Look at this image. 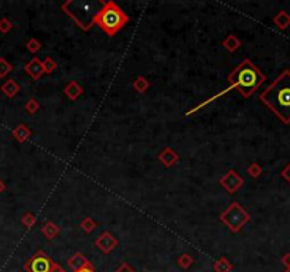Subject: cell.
Returning a JSON list of instances; mask_svg holds the SVG:
<instances>
[{
  "mask_svg": "<svg viewBox=\"0 0 290 272\" xmlns=\"http://www.w3.org/2000/svg\"><path fill=\"white\" fill-rule=\"evenodd\" d=\"M228 82H229V87L221 90L218 94H215L214 96L205 99L204 102H201L198 105H196L193 109L187 111L185 116H190L193 113H196L197 111H199L201 108L210 105L211 102L217 101L219 96L231 92L232 90H238L239 94L244 96V98H251L255 94V91H258V88L262 87V84L266 81V75L262 73L254 63L249 60V58H245L242 60L235 68H232V71L228 74L227 77Z\"/></svg>",
  "mask_w": 290,
  "mask_h": 272,
  "instance_id": "6da1fadb",
  "label": "cell"
},
{
  "mask_svg": "<svg viewBox=\"0 0 290 272\" xmlns=\"http://www.w3.org/2000/svg\"><path fill=\"white\" fill-rule=\"evenodd\" d=\"M259 101L272 111L285 125H290V70L279 74L272 84L260 92Z\"/></svg>",
  "mask_w": 290,
  "mask_h": 272,
  "instance_id": "7a4b0ae2",
  "label": "cell"
},
{
  "mask_svg": "<svg viewBox=\"0 0 290 272\" xmlns=\"http://www.w3.org/2000/svg\"><path fill=\"white\" fill-rule=\"evenodd\" d=\"M126 23H129V16L113 0H101V7L93 17L95 26H98L107 36L113 37L126 26Z\"/></svg>",
  "mask_w": 290,
  "mask_h": 272,
  "instance_id": "3957f363",
  "label": "cell"
},
{
  "mask_svg": "<svg viewBox=\"0 0 290 272\" xmlns=\"http://www.w3.org/2000/svg\"><path fill=\"white\" fill-rule=\"evenodd\" d=\"M219 221L228 227V230L231 233H239L249 221H251V214L238 203L232 201L219 216Z\"/></svg>",
  "mask_w": 290,
  "mask_h": 272,
  "instance_id": "277c9868",
  "label": "cell"
},
{
  "mask_svg": "<svg viewBox=\"0 0 290 272\" xmlns=\"http://www.w3.org/2000/svg\"><path fill=\"white\" fill-rule=\"evenodd\" d=\"M91 4L92 3H85V1H84V3H78V1L71 0V6L75 7V10H73V9L68 6L67 1L62 3L61 9H62V12H64L65 15H68L70 17L73 18L76 26H79L82 30L87 32V30L91 29L92 26H95V24H93V17H95L96 13H85V10L90 9Z\"/></svg>",
  "mask_w": 290,
  "mask_h": 272,
  "instance_id": "5b68a950",
  "label": "cell"
},
{
  "mask_svg": "<svg viewBox=\"0 0 290 272\" xmlns=\"http://www.w3.org/2000/svg\"><path fill=\"white\" fill-rule=\"evenodd\" d=\"M54 261L46 254L44 251H37L26 264V272H51L54 268Z\"/></svg>",
  "mask_w": 290,
  "mask_h": 272,
  "instance_id": "8992f818",
  "label": "cell"
},
{
  "mask_svg": "<svg viewBox=\"0 0 290 272\" xmlns=\"http://www.w3.org/2000/svg\"><path fill=\"white\" fill-rule=\"evenodd\" d=\"M244 179L242 176L234 170V169H229L221 179H219V186L228 193V194H234L236 193L242 186H244Z\"/></svg>",
  "mask_w": 290,
  "mask_h": 272,
  "instance_id": "52a82bcc",
  "label": "cell"
},
{
  "mask_svg": "<svg viewBox=\"0 0 290 272\" xmlns=\"http://www.w3.org/2000/svg\"><path fill=\"white\" fill-rule=\"evenodd\" d=\"M118 245H119L118 238L113 236L110 231H104L101 236L95 240V247L104 254H110Z\"/></svg>",
  "mask_w": 290,
  "mask_h": 272,
  "instance_id": "ba28073f",
  "label": "cell"
},
{
  "mask_svg": "<svg viewBox=\"0 0 290 272\" xmlns=\"http://www.w3.org/2000/svg\"><path fill=\"white\" fill-rule=\"evenodd\" d=\"M157 159H159V162L163 164L164 167L171 169V167H174L176 164L179 163L180 156H179V153L173 147L167 146V147H164L163 150H160V153L157 155Z\"/></svg>",
  "mask_w": 290,
  "mask_h": 272,
  "instance_id": "9c48e42d",
  "label": "cell"
},
{
  "mask_svg": "<svg viewBox=\"0 0 290 272\" xmlns=\"http://www.w3.org/2000/svg\"><path fill=\"white\" fill-rule=\"evenodd\" d=\"M24 71L26 74L29 75V77H31V80H40L41 77H43V74H44V70H43V64H41V61H40V58L38 57H33L26 65H24Z\"/></svg>",
  "mask_w": 290,
  "mask_h": 272,
  "instance_id": "30bf717a",
  "label": "cell"
},
{
  "mask_svg": "<svg viewBox=\"0 0 290 272\" xmlns=\"http://www.w3.org/2000/svg\"><path fill=\"white\" fill-rule=\"evenodd\" d=\"M64 94H65V96H67L70 101H76V99L84 94V88H82L76 81L71 80V81L64 87Z\"/></svg>",
  "mask_w": 290,
  "mask_h": 272,
  "instance_id": "8fae6325",
  "label": "cell"
},
{
  "mask_svg": "<svg viewBox=\"0 0 290 272\" xmlns=\"http://www.w3.org/2000/svg\"><path fill=\"white\" fill-rule=\"evenodd\" d=\"M12 135H13V138L17 141L18 144H24V142H27L31 138V130L26 124H18L17 127L12 130Z\"/></svg>",
  "mask_w": 290,
  "mask_h": 272,
  "instance_id": "7c38bea8",
  "label": "cell"
},
{
  "mask_svg": "<svg viewBox=\"0 0 290 272\" xmlns=\"http://www.w3.org/2000/svg\"><path fill=\"white\" fill-rule=\"evenodd\" d=\"M90 264H91V262L88 261V258L84 254H81V253H75V254L68 259V267H70L74 272L81 270V268H84V267H87V265H90Z\"/></svg>",
  "mask_w": 290,
  "mask_h": 272,
  "instance_id": "4fadbf2b",
  "label": "cell"
},
{
  "mask_svg": "<svg viewBox=\"0 0 290 272\" xmlns=\"http://www.w3.org/2000/svg\"><path fill=\"white\" fill-rule=\"evenodd\" d=\"M272 21L279 30H286L290 26V15L286 10H280L273 16Z\"/></svg>",
  "mask_w": 290,
  "mask_h": 272,
  "instance_id": "5bb4252c",
  "label": "cell"
},
{
  "mask_svg": "<svg viewBox=\"0 0 290 272\" xmlns=\"http://www.w3.org/2000/svg\"><path fill=\"white\" fill-rule=\"evenodd\" d=\"M61 233V227L57 225L54 221H47L43 227H41V234L46 237L47 240H54L55 237Z\"/></svg>",
  "mask_w": 290,
  "mask_h": 272,
  "instance_id": "9a60e30c",
  "label": "cell"
},
{
  "mask_svg": "<svg viewBox=\"0 0 290 272\" xmlns=\"http://www.w3.org/2000/svg\"><path fill=\"white\" fill-rule=\"evenodd\" d=\"M222 46H224V48H225L227 51H229V53H235L236 50L241 48L242 41H241L235 34H228V36L222 40Z\"/></svg>",
  "mask_w": 290,
  "mask_h": 272,
  "instance_id": "2e32d148",
  "label": "cell"
},
{
  "mask_svg": "<svg viewBox=\"0 0 290 272\" xmlns=\"http://www.w3.org/2000/svg\"><path fill=\"white\" fill-rule=\"evenodd\" d=\"M0 91L7 96V98H15L20 92V85L15 80H7L6 82H3V85L0 87Z\"/></svg>",
  "mask_w": 290,
  "mask_h": 272,
  "instance_id": "e0dca14e",
  "label": "cell"
},
{
  "mask_svg": "<svg viewBox=\"0 0 290 272\" xmlns=\"http://www.w3.org/2000/svg\"><path fill=\"white\" fill-rule=\"evenodd\" d=\"M150 81L146 78V77H143V75H137L135 80H133V82H132V87H133V90L136 91L137 94H145V92H147L149 91V88H150Z\"/></svg>",
  "mask_w": 290,
  "mask_h": 272,
  "instance_id": "ac0fdd59",
  "label": "cell"
},
{
  "mask_svg": "<svg viewBox=\"0 0 290 272\" xmlns=\"http://www.w3.org/2000/svg\"><path fill=\"white\" fill-rule=\"evenodd\" d=\"M213 268L215 272H232L234 271V265L228 261V258L222 256L217 259L214 264H213Z\"/></svg>",
  "mask_w": 290,
  "mask_h": 272,
  "instance_id": "d6986e66",
  "label": "cell"
},
{
  "mask_svg": "<svg viewBox=\"0 0 290 272\" xmlns=\"http://www.w3.org/2000/svg\"><path fill=\"white\" fill-rule=\"evenodd\" d=\"M79 227H81V230H82L84 233L91 234V233H93V231L98 228V223H96L92 217H85L81 220Z\"/></svg>",
  "mask_w": 290,
  "mask_h": 272,
  "instance_id": "ffe728a7",
  "label": "cell"
},
{
  "mask_svg": "<svg viewBox=\"0 0 290 272\" xmlns=\"http://www.w3.org/2000/svg\"><path fill=\"white\" fill-rule=\"evenodd\" d=\"M20 221H21V224H23L27 230H30V228H33V227L36 225L37 216L36 214H33V213H24Z\"/></svg>",
  "mask_w": 290,
  "mask_h": 272,
  "instance_id": "44dd1931",
  "label": "cell"
},
{
  "mask_svg": "<svg viewBox=\"0 0 290 272\" xmlns=\"http://www.w3.org/2000/svg\"><path fill=\"white\" fill-rule=\"evenodd\" d=\"M177 264H179V267H182L183 270H188L194 264V258L190 254L184 253V254H182L177 258Z\"/></svg>",
  "mask_w": 290,
  "mask_h": 272,
  "instance_id": "7402d4cb",
  "label": "cell"
},
{
  "mask_svg": "<svg viewBox=\"0 0 290 272\" xmlns=\"http://www.w3.org/2000/svg\"><path fill=\"white\" fill-rule=\"evenodd\" d=\"M26 48H27L29 53L36 54V53H38V51L43 48V44L37 40L36 37H31L30 40H27V43H26Z\"/></svg>",
  "mask_w": 290,
  "mask_h": 272,
  "instance_id": "603a6c76",
  "label": "cell"
},
{
  "mask_svg": "<svg viewBox=\"0 0 290 272\" xmlns=\"http://www.w3.org/2000/svg\"><path fill=\"white\" fill-rule=\"evenodd\" d=\"M41 64H43V70H44V74H53L57 70V63L54 61V58H51V57H46L43 61H41Z\"/></svg>",
  "mask_w": 290,
  "mask_h": 272,
  "instance_id": "cb8c5ba5",
  "label": "cell"
},
{
  "mask_svg": "<svg viewBox=\"0 0 290 272\" xmlns=\"http://www.w3.org/2000/svg\"><path fill=\"white\" fill-rule=\"evenodd\" d=\"M12 71H13V65L4 57H0V78H6Z\"/></svg>",
  "mask_w": 290,
  "mask_h": 272,
  "instance_id": "d4e9b609",
  "label": "cell"
},
{
  "mask_svg": "<svg viewBox=\"0 0 290 272\" xmlns=\"http://www.w3.org/2000/svg\"><path fill=\"white\" fill-rule=\"evenodd\" d=\"M24 109H26V112H27V113H30V115H34V113H37V112H38V109H40V102L37 101L36 98H30V99L26 102Z\"/></svg>",
  "mask_w": 290,
  "mask_h": 272,
  "instance_id": "484cf974",
  "label": "cell"
},
{
  "mask_svg": "<svg viewBox=\"0 0 290 272\" xmlns=\"http://www.w3.org/2000/svg\"><path fill=\"white\" fill-rule=\"evenodd\" d=\"M262 173H263V169H262V166L259 163L254 162V163H251L248 166V175H249L252 179H258Z\"/></svg>",
  "mask_w": 290,
  "mask_h": 272,
  "instance_id": "4316f807",
  "label": "cell"
},
{
  "mask_svg": "<svg viewBox=\"0 0 290 272\" xmlns=\"http://www.w3.org/2000/svg\"><path fill=\"white\" fill-rule=\"evenodd\" d=\"M12 29H13V23H12L9 18H0V33H1V34H7Z\"/></svg>",
  "mask_w": 290,
  "mask_h": 272,
  "instance_id": "83f0119b",
  "label": "cell"
},
{
  "mask_svg": "<svg viewBox=\"0 0 290 272\" xmlns=\"http://www.w3.org/2000/svg\"><path fill=\"white\" fill-rule=\"evenodd\" d=\"M280 176H282V179H285V180L288 181V183L290 184V163H288L283 169H282Z\"/></svg>",
  "mask_w": 290,
  "mask_h": 272,
  "instance_id": "f1b7e54d",
  "label": "cell"
},
{
  "mask_svg": "<svg viewBox=\"0 0 290 272\" xmlns=\"http://www.w3.org/2000/svg\"><path fill=\"white\" fill-rule=\"evenodd\" d=\"M115 272H136L127 262H122L116 270H115Z\"/></svg>",
  "mask_w": 290,
  "mask_h": 272,
  "instance_id": "f546056e",
  "label": "cell"
},
{
  "mask_svg": "<svg viewBox=\"0 0 290 272\" xmlns=\"http://www.w3.org/2000/svg\"><path fill=\"white\" fill-rule=\"evenodd\" d=\"M282 264L286 267V270H290V253H286L282 256Z\"/></svg>",
  "mask_w": 290,
  "mask_h": 272,
  "instance_id": "4dcf8cb0",
  "label": "cell"
},
{
  "mask_svg": "<svg viewBox=\"0 0 290 272\" xmlns=\"http://www.w3.org/2000/svg\"><path fill=\"white\" fill-rule=\"evenodd\" d=\"M75 272H95V268L92 267V264H90V265H87V267H84V268H81V270Z\"/></svg>",
  "mask_w": 290,
  "mask_h": 272,
  "instance_id": "1f68e13d",
  "label": "cell"
},
{
  "mask_svg": "<svg viewBox=\"0 0 290 272\" xmlns=\"http://www.w3.org/2000/svg\"><path fill=\"white\" fill-rule=\"evenodd\" d=\"M51 272H65V270H64V268H62L60 264H57V262H55L54 268H53V271Z\"/></svg>",
  "mask_w": 290,
  "mask_h": 272,
  "instance_id": "d6a6232c",
  "label": "cell"
},
{
  "mask_svg": "<svg viewBox=\"0 0 290 272\" xmlns=\"http://www.w3.org/2000/svg\"><path fill=\"white\" fill-rule=\"evenodd\" d=\"M4 190H6V184H4V181L0 179V194H1Z\"/></svg>",
  "mask_w": 290,
  "mask_h": 272,
  "instance_id": "836d02e7",
  "label": "cell"
},
{
  "mask_svg": "<svg viewBox=\"0 0 290 272\" xmlns=\"http://www.w3.org/2000/svg\"><path fill=\"white\" fill-rule=\"evenodd\" d=\"M285 272H290V270H286V271H285Z\"/></svg>",
  "mask_w": 290,
  "mask_h": 272,
  "instance_id": "e575fe53",
  "label": "cell"
}]
</instances>
